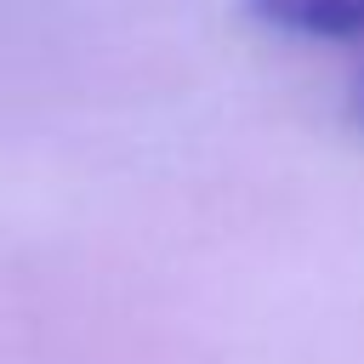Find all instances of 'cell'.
Returning <instances> with one entry per match:
<instances>
[{"label":"cell","mask_w":364,"mask_h":364,"mask_svg":"<svg viewBox=\"0 0 364 364\" xmlns=\"http://www.w3.org/2000/svg\"><path fill=\"white\" fill-rule=\"evenodd\" d=\"M267 28L296 40H364V0H245Z\"/></svg>","instance_id":"6da1fadb"},{"label":"cell","mask_w":364,"mask_h":364,"mask_svg":"<svg viewBox=\"0 0 364 364\" xmlns=\"http://www.w3.org/2000/svg\"><path fill=\"white\" fill-rule=\"evenodd\" d=\"M353 119H358V125H364V74H358V80H353Z\"/></svg>","instance_id":"7a4b0ae2"}]
</instances>
